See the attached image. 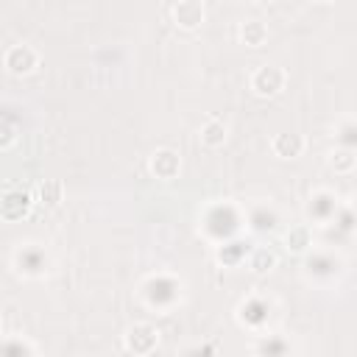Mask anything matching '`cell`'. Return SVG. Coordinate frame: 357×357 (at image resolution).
Instances as JSON below:
<instances>
[{
	"label": "cell",
	"mask_w": 357,
	"mask_h": 357,
	"mask_svg": "<svg viewBox=\"0 0 357 357\" xmlns=\"http://www.w3.org/2000/svg\"><path fill=\"white\" fill-rule=\"evenodd\" d=\"M28 206H31V195H28V192H22V190H8L6 198H3V218H6V220H17V218H22V215L28 212Z\"/></svg>",
	"instance_id": "obj_9"
},
{
	"label": "cell",
	"mask_w": 357,
	"mask_h": 357,
	"mask_svg": "<svg viewBox=\"0 0 357 357\" xmlns=\"http://www.w3.org/2000/svg\"><path fill=\"white\" fill-rule=\"evenodd\" d=\"M148 170H151L156 178L170 181V178L178 176V170H181V159H178V153H176L173 148H159V151L151 153V159H148Z\"/></svg>",
	"instance_id": "obj_3"
},
{
	"label": "cell",
	"mask_w": 357,
	"mask_h": 357,
	"mask_svg": "<svg viewBox=\"0 0 357 357\" xmlns=\"http://www.w3.org/2000/svg\"><path fill=\"white\" fill-rule=\"evenodd\" d=\"M304 137L301 134H290V131H284V134H276L273 139H271V151L279 156V159H298L301 153H304Z\"/></svg>",
	"instance_id": "obj_6"
},
{
	"label": "cell",
	"mask_w": 357,
	"mask_h": 357,
	"mask_svg": "<svg viewBox=\"0 0 357 357\" xmlns=\"http://www.w3.org/2000/svg\"><path fill=\"white\" fill-rule=\"evenodd\" d=\"M173 22L184 31H195L204 22V6L201 0H178L173 6Z\"/></svg>",
	"instance_id": "obj_5"
},
{
	"label": "cell",
	"mask_w": 357,
	"mask_h": 357,
	"mask_svg": "<svg viewBox=\"0 0 357 357\" xmlns=\"http://www.w3.org/2000/svg\"><path fill=\"white\" fill-rule=\"evenodd\" d=\"M123 343L134 354H151L159 346V329L153 324H134V326H128Z\"/></svg>",
	"instance_id": "obj_2"
},
{
	"label": "cell",
	"mask_w": 357,
	"mask_h": 357,
	"mask_svg": "<svg viewBox=\"0 0 357 357\" xmlns=\"http://www.w3.org/2000/svg\"><path fill=\"white\" fill-rule=\"evenodd\" d=\"M337 209V198L329 192V190H321L310 198V215L315 220H329V215Z\"/></svg>",
	"instance_id": "obj_11"
},
{
	"label": "cell",
	"mask_w": 357,
	"mask_h": 357,
	"mask_svg": "<svg viewBox=\"0 0 357 357\" xmlns=\"http://www.w3.org/2000/svg\"><path fill=\"white\" fill-rule=\"evenodd\" d=\"M326 165L335 170V173H351L354 167H357V151L354 148H335L332 153H329V159H326Z\"/></svg>",
	"instance_id": "obj_13"
},
{
	"label": "cell",
	"mask_w": 357,
	"mask_h": 357,
	"mask_svg": "<svg viewBox=\"0 0 357 357\" xmlns=\"http://www.w3.org/2000/svg\"><path fill=\"white\" fill-rule=\"evenodd\" d=\"M248 268L257 273V276H265L276 268V254L268 248V245H257L251 254H248Z\"/></svg>",
	"instance_id": "obj_12"
},
{
	"label": "cell",
	"mask_w": 357,
	"mask_h": 357,
	"mask_svg": "<svg viewBox=\"0 0 357 357\" xmlns=\"http://www.w3.org/2000/svg\"><path fill=\"white\" fill-rule=\"evenodd\" d=\"M3 131H6V137H3V148H8V145L14 142V128H11V123H8V120L3 123Z\"/></svg>",
	"instance_id": "obj_16"
},
{
	"label": "cell",
	"mask_w": 357,
	"mask_h": 357,
	"mask_svg": "<svg viewBox=\"0 0 357 357\" xmlns=\"http://www.w3.org/2000/svg\"><path fill=\"white\" fill-rule=\"evenodd\" d=\"M226 123L223 120H218V117H209L201 128H198V137H201V142L206 145V148H220L223 142H226Z\"/></svg>",
	"instance_id": "obj_10"
},
{
	"label": "cell",
	"mask_w": 357,
	"mask_h": 357,
	"mask_svg": "<svg viewBox=\"0 0 357 357\" xmlns=\"http://www.w3.org/2000/svg\"><path fill=\"white\" fill-rule=\"evenodd\" d=\"M36 192H39V201L45 206H59L61 204V181H56V178H45Z\"/></svg>",
	"instance_id": "obj_14"
},
{
	"label": "cell",
	"mask_w": 357,
	"mask_h": 357,
	"mask_svg": "<svg viewBox=\"0 0 357 357\" xmlns=\"http://www.w3.org/2000/svg\"><path fill=\"white\" fill-rule=\"evenodd\" d=\"M284 248L290 251V254H307L310 248H312V231H310V226L307 223H296V226H290L287 231H284Z\"/></svg>",
	"instance_id": "obj_7"
},
{
	"label": "cell",
	"mask_w": 357,
	"mask_h": 357,
	"mask_svg": "<svg viewBox=\"0 0 357 357\" xmlns=\"http://www.w3.org/2000/svg\"><path fill=\"white\" fill-rule=\"evenodd\" d=\"M337 134H340V142H343L346 148H354V145H357V123H346V126H340Z\"/></svg>",
	"instance_id": "obj_15"
},
{
	"label": "cell",
	"mask_w": 357,
	"mask_h": 357,
	"mask_svg": "<svg viewBox=\"0 0 357 357\" xmlns=\"http://www.w3.org/2000/svg\"><path fill=\"white\" fill-rule=\"evenodd\" d=\"M254 3H259V6H271L273 0H254Z\"/></svg>",
	"instance_id": "obj_18"
},
{
	"label": "cell",
	"mask_w": 357,
	"mask_h": 357,
	"mask_svg": "<svg viewBox=\"0 0 357 357\" xmlns=\"http://www.w3.org/2000/svg\"><path fill=\"white\" fill-rule=\"evenodd\" d=\"M237 36H240V42L245 47H262L268 42V28L259 20H245V22H240Z\"/></svg>",
	"instance_id": "obj_8"
},
{
	"label": "cell",
	"mask_w": 357,
	"mask_h": 357,
	"mask_svg": "<svg viewBox=\"0 0 357 357\" xmlns=\"http://www.w3.org/2000/svg\"><path fill=\"white\" fill-rule=\"evenodd\" d=\"M6 70L11 73V75H28L36 64H39V56H36V50L33 47H28V45H14V47H8L6 50Z\"/></svg>",
	"instance_id": "obj_4"
},
{
	"label": "cell",
	"mask_w": 357,
	"mask_h": 357,
	"mask_svg": "<svg viewBox=\"0 0 357 357\" xmlns=\"http://www.w3.org/2000/svg\"><path fill=\"white\" fill-rule=\"evenodd\" d=\"M284 84H287V73L279 64H262L248 78V86L257 98H276L284 89Z\"/></svg>",
	"instance_id": "obj_1"
},
{
	"label": "cell",
	"mask_w": 357,
	"mask_h": 357,
	"mask_svg": "<svg viewBox=\"0 0 357 357\" xmlns=\"http://www.w3.org/2000/svg\"><path fill=\"white\" fill-rule=\"evenodd\" d=\"M349 209H351V212L357 215V190H354V192L349 195Z\"/></svg>",
	"instance_id": "obj_17"
}]
</instances>
